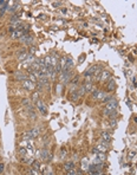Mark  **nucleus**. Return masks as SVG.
<instances>
[{
	"label": "nucleus",
	"instance_id": "obj_1",
	"mask_svg": "<svg viewBox=\"0 0 137 175\" xmlns=\"http://www.w3.org/2000/svg\"><path fill=\"white\" fill-rule=\"evenodd\" d=\"M117 107H118V102L117 100L113 97L111 101L104 107V109H103V114L104 115H106V116H110L113 111H117Z\"/></svg>",
	"mask_w": 137,
	"mask_h": 175
},
{
	"label": "nucleus",
	"instance_id": "obj_2",
	"mask_svg": "<svg viewBox=\"0 0 137 175\" xmlns=\"http://www.w3.org/2000/svg\"><path fill=\"white\" fill-rule=\"evenodd\" d=\"M28 34L27 31H24V30H16L13 33H11V38L12 39H20L23 36Z\"/></svg>",
	"mask_w": 137,
	"mask_h": 175
},
{
	"label": "nucleus",
	"instance_id": "obj_3",
	"mask_svg": "<svg viewBox=\"0 0 137 175\" xmlns=\"http://www.w3.org/2000/svg\"><path fill=\"white\" fill-rule=\"evenodd\" d=\"M105 95H106L105 92L101 91V90H98V89H97V90L93 89V91H92V98H93V100H99V101H102Z\"/></svg>",
	"mask_w": 137,
	"mask_h": 175
},
{
	"label": "nucleus",
	"instance_id": "obj_4",
	"mask_svg": "<svg viewBox=\"0 0 137 175\" xmlns=\"http://www.w3.org/2000/svg\"><path fill=\"white\" fill-rule=\"evenodd\" d=\"M17 57H18L19 62H24V60L28 57V53H27V51H26V49H21V50H19L18 53H17Z\"/></svg>",
	"mask_w": 137,
	"mask_h": 175
},
{
	"label": "nucleus",
	"instance_id": "obj_5",
	"mask_svg": "<svg viewBox=\"0 0 137 175\" xmlns=\"http://www.w3.org/2000/svg\"><path fill=\"white\" fill-rule=\"evenodd\" d=\"M36 105H37V109L40 111V114H41V115H46V114H47V110H46L45 104L43 103V101H41V100H39V101L37 102Z\"/></svg>",
	"mask_w": 137,
	"mask_h": 175
},
{
	"label": "nucleus",
	"instance_id": "obj_6",
	"mask_svg": "<svg viewBox=\"0 0 137 175\" xmlns=\"http://www.w3.org/2000/svg\"><path fill=\"white\" fill-rule=\"evenodd\" d=\"M98 66L99 65H92V66H90L85 72H84V76L85 77H90V76H92L93 77V75H95V72L97 71V69H98Z\"/></svg>",
	"mask_w": 137,
	"mask_h": 175
},
{
	"label": "nucleus",
	"instance_id": "obj_7",
	"mask_svg": "<svg viewBox=\"0 0 137 175\" xmlns=\"http://www.w3.org/2000/svg\"><path fill=\"white\" fill-rule=\"evenodd\" d=\"M23 88L26 89V90H33V89L36 88V83H33V82L30 81V79H26V81L23 82Z\"/></svg>",
	"mask_w": 137,
	"mask_h": 175
},
{
	"label": "nucleus",
	"instance_id": "obj_8",
	"mask_svg": "<svg viewBox=\"0 0 137 175\" xmlns=\"http://www.w3.org/2000/svg\"><path fill=\"white\" fill-rule=\"evenodd\" d=\"M60 79H62L63 84L69 83V82L71 81V75H70V71H67V72H62V74H60Z\"/></svg>",
	"mask_w": 137,
	"mask_h": 175
},
{
	"label": "nucleus",
	"instance_id": "obj_9",
	"mask_svg": "<svg viewBox=\"0 0 137 175\" xmlns=\"http://www.w3.org/2000/svg\"><path fill=\"white\" fill-rule=\"evenodd\" d=\"M111 78V74H110L109 70H103L101 74V77H99V81L101 82H105L106 79H110Z\"/></svg>",
	"mask_w": 137,
	"mask_h": 175
},
{
	"label": "nucleus",
	"instance_id": "obj_10",
	"mask_svg": "<svg viewBox=\"0 0 137 175\" xmlns=\"http://www.w3.org/2000/svg\"><path fill=\"white\" fill-rule=\"evenodd\" d=\"M32 40H33V38H32L31 34H25V36H23L20 38V42L24 43V44H27V45H30L32 43Z\"/></svg>",
	"mask_w": 137,
	"mask_h": 175
},
{
	"label": "nucleus",
	"instance_id": "obj_11",
	"mask_svg": "<svg viewBox=\"0 0 137 175\" xmlns=\"http://www.w3.org/2000/svg\"><path fill=\"white\" fill-rule=\"evenodd\" d=\"M51 154L46 150V149H41L40 150V158L41 160H51Z\"/></svg>",
	"mask_w": 137,
	"mask_h": 175
},
{
	"label": "nucleus",
	"instance_id": "obj_12",
	"mask_svg": "<svg viewBox=\"0 0 137 175\" xmlns=\"http://www.w3.org/2000/svg\"><path fill=\"white\" fill-rule=\"evenodd\" d=\"M16 78H17V81H26V79H28V75H24L23 72H20V71H18V72H16Z\"/></svg>",
	"mask_w": 137,
	"mask_h": 175
},
{
	"label": "nucleus",
	"instance_id": "obj_13",
	"mask_svg": "<svg viewBox=\"0 0 137 175\" xmlns=\"http://www.w3.org/2000/svg\"><path fill=\"white\" fill-rule=\"evenodd\" d=\"M31 133V138H36L39 136V134H40V129H39V127H34L33 129L30 131Z\"/></svg>",
	"mask_w": 137,
	"mask_h": 175
},
{
	"label": "nucleus",
	"instance_id": "obj_14",
	"mask_svg": "<svg viewBox=\"0 0 137 175\" xmlns=\"http://www.w3.org/2000/svg\"><path fill=\"white\" fill-rule=\"evenodd\" d=\"M106 86H108V90H109V91H113V90L116 89V83H115L113 78H110L109 83L106 84Z\"/></svg>",
	"mask_w": 137,
	"mask_h": 175
},
{
	"label": "nucleus",
	"instance_id": "obj_15",
	"mask_svg": "<svg viewBox=\"0 0 137 175\" xmlns=\"http://www.w3.org/2000/svg\"><path fill=\"white\" fill-rule=\"evenodd\" d=\"M27 112H28V116H30V117H32V120H36V118H37V114L34 112V110H33V108H32L31 105H28V108H27Z\"/></svg>",
	"mask_w": 137,
	"mask_h": 175
},
{
	"label": "nucleus",
	"instance_id": "obj_16",
	"mask_svg": "<svg viewBox=\"0 0 137 175\" xmlns=\"http://www.w3.org/2000/svg\"><path fill=\"white\" fill-rule=\"evenodd\" d=\"M18 151H19V154L21 155V157H23V158L27 156V149H26L25 147L20 146V147H19V149H18Z\"/></svg>",
	"mask_w": 137,
	"mask_h": 175
},
{
	"label": "nucleus",
	"instance_id": "obj_17",
	"mask_svg": "<svg viewBox=\"0 0 137 175\" xmlns=\"http://www.w3.org/2000/svg\"><path fill=\"white\" fill-rule=\"evenodd\" d=\"M64 169L66 172H70V170H73L74 169V163L73 162H66L64 165Z\"/></svg>",
	"mask_w": 137,
	"mask_h": 175
},
{
	"label": "nucleus",
	"instance_id": "obj_18",
	"mask_svg": "<svg viewBox=\"0 0 137 175\" xmlns=\"http://www.w3.org/2000/svg\"><path fill=\"white\" fill-rule=\"evenodd\" d=\"M102 140H103L104 142L109 143L110 141H111V135H110L109 133H102Z\"/></svg>",
	"mask_w": 137,
	"mask_h": 175
},
{
	"label": "nucleus",
	"instance_id": "obj_19",
	"mask_svg": "<svg viewBox=\"0 0 137 175\" xmlns=\"http://www.w3.org/2000/svg\"><path fill=\"white\" fill-rule=\"evenodd\" d=\"M104 160H105L104 153H97V156H96V162H97V163H102Z\"/></svg>",
	"mask_w": 137,
	"mask_h": 175
},
{
	"label": "nucleus",
	"instance_id": "obj_20",
	"mask_svg": "<svg viewBox=\"0 0 137 175\" xmlns=\"http://www.w3.org/2000/svg\"><path fill=\"white\" fill-rule=\"evenodd\" d=\"M84 89H85V92H92L93 91V85H92V83H85Z\"/></svg>",
	"mask_w": 137,
	"mask_h": 175
},
{
	"label": "nucleus",
	"instance_id": "obj_21",
	"mask_svg": "<svg viewBox=\"0 0 137 175\" xmlns=\"http://www.w3.org/2000/svg\"><path fill=\"white\" fill-rule=\"evenodd\" d=\"M39 96H40V92H39V91L33 92V95H32V101L34 102V103H37V102L40 100V98H39Z\"/></svg>",
	"mask_w": 137,
	"mask_h": 175
},
{
	"label": "nucleus",
	"instance_id": "obj_22",
	"mask_svg": "<svg viewBox=\"0 0 137 175\" xmlns=\"http://www.w3.org/2000/svg\"><path fill=\"white\" fill-rule=\"evenodd\" d=\"M112 98H113V97H112L111 95H105V96L103 97V100H102L101 102H102V103H106V104H108V103H109V102L111 101Z\"/></svg>",
	"mask_w": 137,
	"mask_h": 175
},
{
	"label": "nucleus",
	"instance_id": "obj_23",
	"mask_svg": "<svg viewBox=\"0 0 137 175\" xmlns=\"http://www.w3.org/2000/svg\"><path fill=\"white\" fill-rule=\"evenodd\" d=\"M56 89H57V95H62V92H63V84H57V86H56Z\"/></svg>",
	"mask_w": 137,
	"mask_h": 175
},
{
	"label": "nucleus",
	"instance_id": "obj_24",
	"mask_svg": "<svg viewBox=\"0 0 137 175\" xmlns=\"http://www.w3.org/2000/svg\"><path fill=\"white\" fill-rule=\"evenodd\" d=\"M32 166H33L32 169H34V170H39V169H40V166H39V162H38V161H33Z\"/></svg>",
	"mask_w": 137,
	"mask_h": 175
},
{
	"label": "nucleus",
	"instance_id": "obj_25",
	"mask_svg": "<svg viewBox=\"0 0 137 175\" xmlns=\"http://www.w3.org/2000/svg\"><path fill=\"white\" fill-rule=\"evenodd\" d=\"M78 93H79V96H84V95H85V89H84V85H82V86L78 89Z\"/></svg>",
	"mask_w": 137,
	"mask_h": 175
},
{
	"label": "nucleus",
	"instance_id": "obj_26",
	"mask_svg": "<svg viewBox=\"0 0 137 175\" xmlns=\"http://www.w3.org/2000/svg\"><path fill=\"white\" fill-rule=\"evenodd\" d=\"M18 7H19V4H18V2H14V5L9 7V11H11V12H13V11H16Z\"/></svg>",
	"mask_w": 137,
	"mask_h": 175
},
{
	"label": "nucleus",
	"instance_id": "obj_27",
	"mask_svg": "<svg viewBox=\"0 0 137 175\" xmlns=\"http://www.w3.org/2000/svg\"><path fill=\"white\" fill-rule=\"evenodd\" d=\"M78 81H79V77H78V76H76V77L72 79V84H73V85H77Z\"/></svg>",
	"mask_w": 137,
	"mask_h": 175
},
{
	"label": "nucleus",
	"instance_id": "obj_28",
	"mask_svg": "<svg viewBox=\"0 0 137 175\" xmlns=\"http://www.w3.org/2000/svg\"><path fill=\"white\" fill-rule=\"evenodd\" d=\"M66 175H77V172L73 169V170H70V172H66Z\"/></svg>",
	"mask_w": 137,
	"mask_h": 175
},
{
	"label": "nucleus",
	"instance_id": "obj_29",
	"mask_svg": "<svg viewBox=\"0 0 137 175\" xmlns=\"http://www.w3.org/2000/svg\"><path fill=\"white\" fill-rule=\"evenodd\" d=\"M117 124V121H116V118H111V127H115Z\"/></svg>",
	"mask_w": 137,
	"mask_h": 175
},
{
	"label": "nucleus",
	"instance_id": "obj_30",
	"mask_svg": "<svg viewBox=\"0 0 137 175\" xmlns=\"http://www.w3.org/2000/svg\"><path fill=\"white\" fill-rule=\"evenodd\" d=\"M23 104H24V105H28V104H30V100H28V98H25V100L23 101Z\"/></svg>",
	"mask_w": 137,
	"mask_h": 175
},
{
	"label": "nucleus",
	"instance_id": "obj_31",
	"mask_svg": "<svg viewBox=\"0 0 137 175\" xmlns=\"http://www.w3.org/2000/svg\"><path fill=\"white\" fill-rule=\"evenodd\" d=\"M4 169H5V165H4V163H0V174L4 172Z\"/></svg>",
	"mask_w": 137,
	"mask_h": 175
},
{
	"label": "nucleus",
	"instance_id": "obj_32",
	"mask_svg": "<svg viewBox=\"0 0 137 175\" xmlns=\"http://www.w3.org/2000/svg\"><path fill=\"white\" fill-rule=\"evenodd\" d=\"M47 175H53V174H52V172H48V174Z\"/></svg>",
	"mask_w": 137,
	"mask_h": 175
},
{
	"label": "nucleus",
	"instance_id": "obj_33",
	"mask_svg": "<svg viewBox=\"0 0 137 175\" xmlns=\"http://www.w3.org/2000/svg\"><path fill=\"white\" fill-rule=\"evenodd\" d=\"M27 175H33V173H32V172H31V173H28Z\"/></svg>",
	"mask_w": 137,
	"mask_h": 175
},
{
	"label": "nucleus",
	"instance_id": "obj_34",
	"mask_svg": "<svg viewBox=\"0 0 137 175\" xmlns=\"http://www.w3.org/2000/svg\"><path fill=\"white\" fill-rule=\"evenodd\" d=\"M99 175H105V174H104V173H101V174H99Z\"/></svg>",
	"mask_w": 137,
	"mask_h": 175
}]
</instances>
